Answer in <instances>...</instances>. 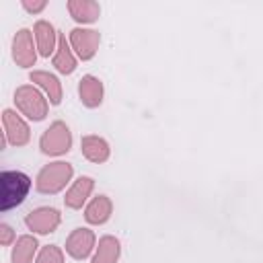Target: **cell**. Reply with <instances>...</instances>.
<instances>
[{
    "instance_id": "9c48e42d",
    "label": "cell",
    "mask_w": 263,
    "mask_h": 263,
    "mask_svg": "<svg viewBox=\"0 0 263 263\" xmlns=\"http://www.w3.org/2000/svg\"><path fill=\"white\" fill-rule=\"evenodd\" d=\"M95 247V234L88 228H76L66 240V253L74 259H86Z\"/></svg>"
},
{
    "instance_id": "5bb4252c",
    "label": "cell",
    "mask_w": 263,
    "mask_h": 263,
    "mask_svg": "<svg viewBox=\"0 0 263 263\" xmlns=\"http://www.w3.org/2000/svg\"><path fill=\"white\" fill-rule=\"evenodd\" d=\"M111 212H113V203L107 195H99L95 197L86 210H84V218L88 224H105L109 218H111Z\"/></svg>"
},
{
    "instance_id": "9a60e30c",
    "label": "cell",
    "mask_w": 263,
    "mask_h": 263,
    "mask_svg": "<svg viewBox=\"0 0 263 263\" xmlns=\"http://www.w3.org/2000/svg\"><path fill=\"white\" fill-rule=\"evenodd\" d=\"M80 148L90 162H105L109 158V144L99 136H84Z\"/></svg>"
},
{
    "instance_id": "3957f363",
    "label": "cell",
    "mask_w": 263,
    "mask_h": 263,
    "mask_svg": "<svg viewBox=\"0 0 263 263\" xmlns=\"http://www.w3.org/2000/svg\"><path fill=\"white\" fill-rule=\"evenodd\" d=\"M72 164H68V162H62V160H58V162H49V164H45L41 171H39V175H37V191H41V193H58V191H62L64 187H66V183L72 179Z\"/></svg>"
},
{
    "instance_id": "5b68a950",
    "label": "cell",
    "mask_w": 263,
    "mask_h": 263,
    "mask_svg": "<svg viewBox=\"0 0 263 263\" xmlns=\"http://www.w3.org/2000/svg\"><path fill=\"white\" fill-rule=\"evenodd\" d=\"M60 220L62 218L55 208H37L27 214L25 224L29 230H33L37 234H49L60 226Z\"/></svg>"
},
{
    "instance_id": "8fae6325",
    "label": "cell",
    "mask_w": 263,
    "mask_h": 263,
    "mask_svg": "<svg viewBox=\"0 0 263 263\" xmlns=\"http://www.w3.org/2000/svg\"><path fill=\"white\" fill-rule=\"evenodd\" d=\"M78 95H80V101L86 105V107H99L101 101H103V82L95 76H82L80 84H78Z\"/></svg>"
},
{
    "instance_id": "44dd1931",
    "label": "cell",
    "mask_w": 263,
    "mask_h": 263,
    "mask_svg": "<svg viewBox=\"0 0 263 263\" xmlns=\"http://www.w3.org/2000/svg\"><path fill=\"white\" fill-rule=\"evenodd\" d=\"M0 234H2V236H0V242H2L4 247L10 245V240H12L14 234H12V228H10L8 224H2V226H0Z\"/></svg>"
},
{
    "instance_id": "e0dca14e",
    "label": "cell",
    "mask_w": 263,
    "mask_h": 263,
    "mask_svg": "<svg viewBox=\"0 0 263 263\" xmlns=\"http://www.w3.org/2000/svg\"><path fill=\"white\" fill-rule=\"evenodd\" d=\"M53 66L62 74H72L76 70V58H74V53L66 41V35L58 37V51L53 53Z\"/></svg>"
},
{
    "instance_id": "d6986e66",
    "label": "cell",
    "mask_w": 263,
    "mask_h": 263,
    "mask_svg": "<svg viewBox=\"0 0 263 263\" xmlns=\"http://www.w3.org/2000/svg\"><path fill=\"white\" fill-rule=\"evenodd\" d=\"M37 247L39 245H37L35 236H29V234L18 236L14 242V249H12V263H31Z\"/></svg>"
},
{
    "instance_id": "30bf717a",
    "label": "cell",
    "mask_w": 263,
    "mask_h": 263,
    "mask_svg": "<svg viewBox=\"0 0 263 263\" xmlns=\"http://www.w3.org/2000/svg\"><path fill=\"white\" fill-rule=\"evenodd\" d=\"M29 78H31V82H35L39 88H43V92L47 95V99H49L51 105H58V103L62 101V84H60V80H58L53 74L43 72V70H35V72H31Z\"/></svg>"
},
{
    "instance_id": "ac0fdd59",
    "label": "cell",
    "mask_w": 263,
    "mask_h": 263,
    "mask_svg": "<svg viewBox=\"0 0 263 263\" xmlns=\"http://www.w3.org/2000/svg\"><path fill=\"white\" fill-rule=\"evenodd\" d=\"M119 251H121V247H119V240L115 236H103L99 240L92 263H117Z\"/></svg>"
},
{
    "instance_id": "7c38bea8",
    "label": "cell",
    "mask_w": 263,
    "mask_h": 263,
    "mask_svg": "<svg viewBox=\"0 0 263 263\" xmlns=\"http://www.w3.org/2000/svg\"><path fill=\"white\" fill-rule=\"evenodd\" d=\"M92 187H95V181L90 177H80L78 181H74V185L68 189L66 197H64V203L72 210H78L82 208V203L90 197L92 193Z\"/></svg>"
},
{
    "instance_id": "8992f818",
    "label": "cell",
    "mask_w": 263,
    "mask_h": 263,
    "mask_svg": "<svg viewBox=\"0 0 263 263\" xmlns=\"http://www.w3.org/2000/svg\"><path fill=\"white\" fill-rule=\"evenodd\" d=\"M101 35L92 29H72L70 31V45L78 53L80 60H90L99 49Z\"/></svg>"
},
{
    "instance_id": "7402d4cb",
    "label": "cell",
    "mask_w": 263,
    "mask_h": 263,
    "mask_svg": "<svg viewBox=\"0 0 263 263\" xmlns=\"http://www.w3.org/2000/svg\"><path fill=\"white\" fill-rule=\"evenodd\" d=\"M45 6H47V2H27V0L23 2V8L29 12H41Z\"/></svg>"
},
{
    "instance_id": "ba28073f",
    "label": "cell",
    "mask_w": 263,
    "mask_h": 263,
    "mask_svg": "<svg viewBox=\"0 0 263 263\" xmlns=\"http://www.w3.org/2000/svg\"><path fill=\"white\" fill-rule=\"evenodd\" d=\"M12 60L21 68H31L37 60L35 47H33V35L29 29H21L12 39Z\"/></svg>"
},
{
    "instance_id": "4fadbf2b",
    "label": "cell",
    "mask_w": 263,
    "mask_h": 263,
    "mask_svg": "<svg viewBox=\"0 0 263 263\" xmlns=\"http://www.w3.org/2000/svg\"><path fill=\"white\" fill-rule=\"evenodd\" d=\"M33 35H35L37 49H39L41 55L47 58L49 53H53L58 37H55V29H53L51 23H47V21H37L35 27H33Z\"/></svg>"
},
{
    "instance_id": "6da1fadb",
    "label": "cell",
    "mask_w": 263,
    "mask_h": 263,
    "mask_svg": "<svg viewBox=\"0 0 263 263\" xmlns=\"http://www.w3.org/2000/svg\"><path fill=\"white\" fill-rule=\"evenodd\" d=\"M2 185V210H12L21 205L31 189V179L21 171H4L0 175Z\"/></svg>"
},
{
    "instance_id": "277c9868",
    "label": "cell",
    "mask_w": 263,
    "mask_h": 263,
    "mask_svg": "<svg viewBox=\"0 0 263 263\" xmlns=\"http://www.w3.org/2000/svg\"><path fill=\"white\" fill-rule=\"evenodd\" d=\"M39 146H41V152L49 154V156H60V154L68 152L72 146V134H70L68 125L64 121H53L43 132Z\"/></svg>"
},
{
    "instance_id": "7a4b0ae2",
    "label": "cell",
    "mask_w": 263,
    "mask_h": 263,
    "mask_svg": "<svg viewBox=\"0 0 263 263\" xmlns=\"http://www.w3.org/2000/svg\"><path fill=\"white\" fill-rule=\"evenodd\" d=\"M14 105L21 109V113H25L29 119L33 121H41L45 119L47 115V99L43 97L41 90H37L35 86L31 84H25V86H18L14 90Z\"/></svg>"
},
{
    "instance_id": "ffe728a7",
    "label": "cell",
    "mask_w": 263,
    "mask_h": 263,
    "mask_svg": "<svg viewBox=\"0 0 263 263\" xmlns=\"http://www.w3.org/2000/svg\"><path fill=\"white\" fill-rule=\"evenodd\" d=\"M37 263H64V253L62 249L53 247V245H47L41 249L39 257H37Z\"/></svg>"
},
{
    "instance_id": "52a82bcc",
    "label": "cell",
    "mask_w": 263,
    "mask_h": 263,
    "mask_svg": "<svg viewBox=\"0 0 263 263\" xmlns=\"http://www.w3.org/2000/svg\"><path fill=\"white\" fill-rule=\"evenodd\" d=\"M2 123H4V136L12 146H25L31 138L29 125L25 123V119L21 115H16L10 109L2 111Z\"/></svg>"
},
{
    "instance_id": "2e32d148",
    "label": "cell",
    "mask_w": 263,
    "mask_h": 263,
    "mask_svg": "<svg viewBox=\"0 0 263 263\" xmlns=\"http://www.w3.org/2000/svg\"><path fill=\"white\" fill-rule=\"evenodd\" d=\"M68 10H70L72 18L78 21V23H95L101 14L99 4L92 2V0H70Z\"/></svg>"
}]
</instances>
